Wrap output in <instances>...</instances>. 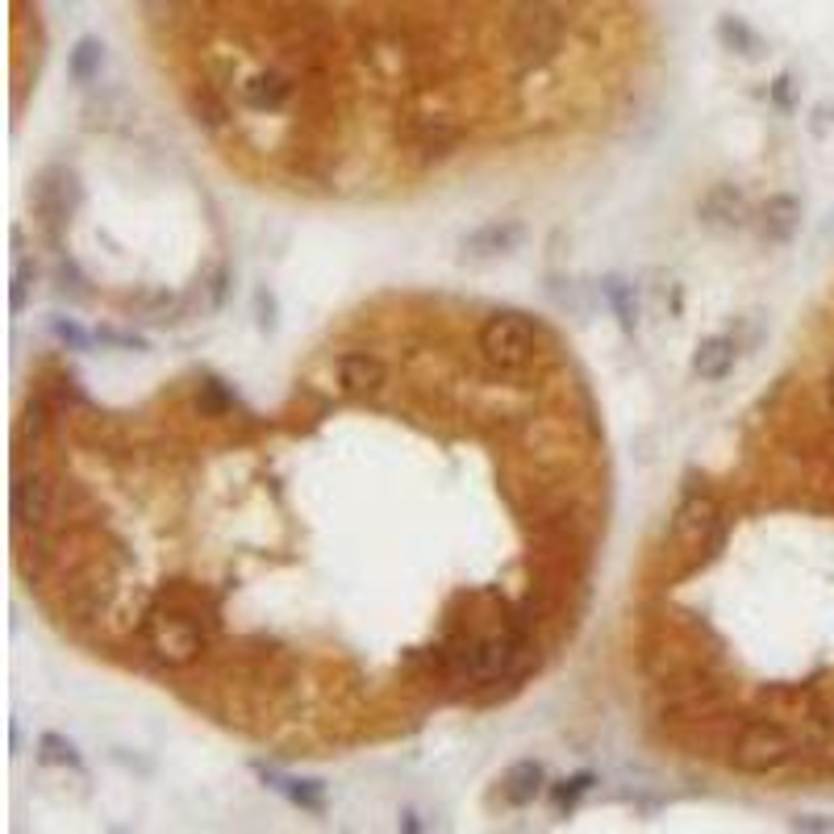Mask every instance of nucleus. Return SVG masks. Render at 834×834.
Returning a JSON list of instances; mask_svg holds the SVG:
<instances>
[{
    "mask_svg": "<svg viewBox=\"0 0 834 834\" xmlns=\"http://www.w3.org/2000/svg\"><path fill=\"white\" fill-rule=\"evenodd\" d=\"M196 406L205 409V413H214V418H221V413L234 409V397H230L217 380H205L201 384V392H196Z\"/></svg>",
    "mask_w": 834,
    "mask_h": 834,
    "instance_id": "nucleus-29",
    "label": "nucleus"
},
{
    "mask_svg": "<svg viewBox=\"0 0 834 834\" xmlns=\"http://www.w3.org/2000/svg\"><path fill=\"white\" fill-rule=\"evenodd\" d=\"M338 384L351 392V397H376L384 384H388V367L384 359H376L372 351H347L338 359Z\"/></svg>",
    "mask_w": 834,
    "mask_h": 834,
    "instance_id": "nucleus-10",
    "label": "nucleus"
},
{
    "mask_svg": "<svg viewBox=\"0 0 834 834\" xmlns=\"http://www.w3.org/2000/svg\"><path fill=\"white\" fill-rule=\"evenodd\" d=\"M59 292L68 297V301H88L93 297V288H88V276L80 271V263L75 259H59Z\"/></svg>",
    "mask_w": 834,
    "mask_h": 834,
    "instance_id": "nucleus-25",
    "label": "nucleus"
},
{
    "mask_svg": "<svg viewBox=\"0 0 834 834\" xmlns=\"http://www.w3.org/2000/svg\"><path fill=\"white\" fill-rule=\"evenodd\" d=\"M226 292H230V271L221 267V263H214L201 280H196V297H192V310H201V313H217L221 310V301H226Z\"/></svg>",
    "mask_w": 834,
    "mask_h": 834,
    "instance_id": "nucleus-22",
    "label": "nucleus"
},
{
    "mask_svg": "<svg viewBox=\"0 0 834 834\" xmlns=\"http://www.w3.org/2000/svg\"><path fill=\"white\" fill-rule=\"evenodd\" d=\"M525 239V226L518 217H500V221H484L480 230H472L463 239V255L468 259H500V255H513Z\"/></svg>",
    "mask_w": 834,
    "mask_h": 834,
    "instance_id": "nucleus-9",
    "label": "nucleus"
},
{
    "mask_svg": "<svg viewBox=\"0 0 834 834\" xmlns=\"http://www.w3.org/2000/svg\"><path fill=\"white\" fill-rule=\"evenodd\" d=\"M50 430V406L47 397H29V406L22 409V418H17V451H38L43 447V438H47Z\"/></svg>",
    "mask_w": 834,
    "mask_h": 834,
    "instance_id": "nucleus-20",
    "label": "nucleus"
},
{
    "mask_svg": "<svg viewBox=\"0 0 834 834\" xmlns=\"http://www.w3.org/2000/svg\"><path fill=\"white\" fill-rule=\"evenodd\" d=\"M105 72V43L100 38H80L68 55V75L75 84H96Z\"/></svg>",
    "mask_w": 834,
    "mask_h": 834,
    "instance_id": "nucleus-21",
    "label": "nucleus"
},
{
    "mask_svg": "<svg viewBox=\"0 0 834 834\" xmlns=\"http://www.w3.org/2000/svg\"><path fill=\"white\" fill-rule=\"evenodd\" d=\"M118 589H121L118 572L105 559H84V564H75L72 572L63 576L59 609L75 626H93V621H100L118 605Z\"/></svg>",
    "mask_w": 834,
    "mask_h": 834,
    "instance_id": "nucleus-5",
    "label": "nucleus"
},
{
    "mask_svg": "<svg viewBox=\"0 0 834 834\" xmlns=\"http://www.w3.org/2000/svg\"><path fill=\"white\" fill-rule=\"evenodd\" d=\"M726 539V509L710 488H689L676 513H672V530H667V543L672 555L680 559V572L701 568Z\"/></svg>",
    "mask_w": 834,
    "mask_h": 834,
    "instance_id": "nucleus-2",
    "label": "nucleus"
},
{
    "mask_svg": "<svg viewBox=\"0 0 834 834\" xmlns=\"http://www.w3.org/2000/svg\"><path fill=\"white\" fill-rule=\"evenodd\" d=\"M75 205H80V180H75L68 167H47V171L38 176V184H34V209H38V221H43L50 242L63 239Z\"/></svg>",
    "mask_w": 834,
    "mask_h": 834,
    "instance_id": "nucleus-7",
    "label": "nucleus"
},
{
    "mask_svg": "<svg viewBox=\"0 0 834 834\" xmlns=\"http://www.w3.org/2000/svg\"><path fill=\"white\" fill-rule=\"evenodd\" d=\"M38 760L59 763V767H80V756H75V747L63 735H43L38 739Z\"/></svg>",
    "mask_w": 834,
    "mask_h": 834,
    "instance_id": "nucleus-26",
    "label": "nucleus"
},
{
    "mask_svg": "<svg viewBox=\"0 0 834 834\" xmlns=\"http://www.w3.org/2000/svg\"><path fill=\"white\" fill-rule=\"evenodd\" d=\"M255 322H259V330H276V297L267 288L255 292Z\"/></svg>",
    "mask_w": 834,
    "mask_h": 834,
    "instance_id": "nucleus-31",
    "label": "nucleus"
},
{
    "mask_svg": "<svg viewBox=\"0 0 834 834\" xmlns=\"http://www.w3.org/2000/svg\"><path fill=\"white\" fill-rule=\"evenodd\" d=\"M813 118H818V121H813V134H818V138H822V134H826V130H831V118H834V109H831V105H818V113H813Z\"/></svg>",
    "mask_w": 834,
    "mask_h": 834,
    "instance_id": "nucleus-35",
    "label": "nucleus"
},
{
    "mask_svg": "<svg viewBox=\"0 0 834 834\" xmlns=\"http://www.w3.org/2000/svg\"><path fill=\"white\" fill-rule=\"evenodd\" d=\"M50 330H55V338H59V342H68L72 351H84V347L93 342V338L80 330V326H72V322H63V317H55V322H50Z\"/></svg>",
    "mask_w": 834,
    "mask_h": 834,
    "instance_id": "nucleus-30",
    "label": "nucleus"
},
{
    "mask_svg": "<svg viewBox=\"0 0 834 834\" xmlns=\"http://www.w3.org/2000/svg\"><path fill=\"white\" fill-rule=\"evenodd\" d=\"M822 397H826V409H831V418H834V372L826 376V384H822Z\"/></svg>",
    "mask_w": 834,
    "mask_h": 834,
    "instance_id": "nucleus-36",
    "label": "nucleus"
},
{
    "mask_svg": "<svg viewBox=\"0 0 834 834\" xmlns=\"http://www.w3.org/2000/svg\"><path fill=\"white\" fill-rule=\"evenodd\" d=\"M543 781H547V772H543V763L534 760H522L513 763L505 776H500V801L505 806H513V810H522V806H534V797L543 793Z\"/></svg>",
    "mask_w": 834,
    "mask_h": 834,
    "instance_id": "nucleus-15",
    "label": "nucleus"
},
{
    "mask_svg": "<svg viewBox=\"0 0 834 834\" xmlns=\"http://www.w3.org/2000/svg\"><path fill=\"white\" fill-rule=\"evenodd\" d=\"M34 280H38V267L25 259L22 251H17V263H13V313H22L25 310V297H29V288H34Z\"/></svg>",
    "mask_w": 834,
    "mask_h": 834,
    "instance_id": "nucleus-28",
    "label": "nucleus"
},
{
    "mask_svg": "<svg viewBox=\"0 0 834 834\" xmlns=\"http://www.w3.org/2000/svg\"><path fill=\"white\" fill-rule=\"evenodd\" d=\"M697 214H701L705 226H714V230H739L751 209H747L742 189H735V184H714V189L701 196Z\"/></svg>",
    "mask_w": 834,
    "mask_h": 834,
    "instance_id": "nucleus-11",
    "label": "nucleus"
},
{
    "mask_svg": "<svg viewBox=\"0 0 834 834\" xmlns=\"http://www.w3.org/2000/svg\"><path fill=\"white\" fill-rule=\"evenodd\" d=\"M242 100L255 109V113H276L292 100V80L285 72H255L242 84Z\"/></svg>",
    "mask_w": 834,
    "mask_h": 834,
    "instance_id": "nucleus-16",
    "label": "nucleus"
},
{
    "mask_svg": "<svg viewBox=\"0 0 834 834\" xmlns=\"http://www.w3.org/2000/svg\"><path fill=\"white\" fill-rule=\"evenodd\" d=\"M801 230V201L797 196H788V192H776V196H767L760 209V234L763 242H788L793 234Z\"/></svg>",
    "mask_w": 834,
    "mask_h": 834,
    "instance_id": "nucleus-14",
    "label": "nucleus"
},
{
    "mask_svg": "<svg viewBox=\"0 0 834 834\" xmlns=\"http://www.w3.org/2000/svg\"><path fill=\"white\" fill-rule=\"evenodd\" d=\"M539 326L525 313H493L480 326V355L488 359L497 372H525L539 359Z\"/></svg>",
    "mask_w": 834,
    "mask_h": 834,
    "instance_id": "nucleus-6",
    "label": "nucleus"
},
{
    "mask_svg": "<svg viewBox=\"0 0 834 834\" xmlns=\"http://www.w3.org/2000/svg\"><path fill=\"white\" fill-rule=\"evenodd\" d=\"M601 292H605V301L618 313L621 330H634V326H639V297H634V285H626L621 276H609V280L601 285Z\"/></svg>",
    "mask_w": 834,
    "mask_h": 834,
    "instance_id": "nucleus-23",
    "label": "nucleus"
},
{
    "mask_svg": "<svg viewBox=\"0 0 834 834\" xmlns=\"http://www.w3.org/2000/svg\"><path fill=\"white\" fill-rule=\"evenodd\" d=\"M50 509H55V484L50 476L34 463L17 459V476H13V534L25 530H47Z\"/></svg>",
    "mask_w": 834,
    "mask_h": 834,
    "instance_id": "nucleus-8",
    "label": "nucleus"
},
{
    "mask_svg": "<svg viewBox=\"0 0 834 834\" xmlns=\"http://www.w3.org/2000/svg\"><path fill=\"white\" fill-rule=\"evenodd\" d=\"M189 109H192V118H196V125H205V130L226 125V105H221V96L209 93V88H192Z\"/></svg>",
    "mask_w": 834,
    "mask_h": 834,
    "instance_id": "nucleus-24",
    "label": "nucleus"
},
{
    "mask_svg": "<svg viewBox=\"0 0 834 834\" xmlns=\"http://www.w3.org/2000/svg\"><path fill=\"white\" fill-rule=\"evenodd\" d=\"M717 43L722 50H730V55H739V59H763V38L756 34V25L739 17V13H722L717 17Z\"/></svg>",
    "mask_w": 834,
    "mask_h": 834,
    "instance_id": "nucleus-17",
    "label": "nucleus"
},
{
    "mask_svg": "<svg viewBox=\"0 0 834 834\" xmlns=\"http://www.w3.org/2000/svg\"><path fill=\"white\" fill-rule=\"evenodd\" d=\"M739 351L742 347L735 338H726V334H714V338L697 342V351H692V376H697V380H726V376L735 372Z\"/></svg>",
    "mask_w": 834,
    "mask_h": 834,
    "instance_id": "nucleus-13",
    "label": "nucleus"
},
{
    "mask_svg": "<svg viewBox=\"0 0 834 834\" xmlns=\"http://www.w3.org/2000/svg\"><path fill=\"white\" fill-rule=\"evenodd\" d=\"M96 342H109V347H121V351H146L143 338H134V334H118V330H96Z\"/></svg>",
    "mask_w": 834,
    "mask_h": 834,
    "instance_id": "nucleus-32",
    "label": "nucleus"
},
{
    "mask_svg": "<svg viewBox=\"0 0 834 834\" xmlns=\"http://www.w3.org/2000/svg\"><path fill=\"white\" fill-rule=\"evenodd\" d=\"M793 831H834L831 818H793Z\"/></svg>",
    "mask_w": 834,
    "mask_h": 834,
    "instance_id": "nucleus-33",
    "label": "nucleus"
},
{
    "mask_svg": "<svg viewBox=\"0 0 834 834\" xmlns=\"http://www.w3.org/2000/svg\"><path fill=\"white\" fill-rule=\"evenodd\" d=\"M121 305L130 313H143L146 322H155V326H176L189 313V301H180L171 292H138V297H125Z\"/></svg>",
    "mask_w": 834,
    "mask_h": 834,
    "instance_id": "nucleus-18",
    "label": "nucleus"
},
{
    "mask_svg": "<svg viewBox=\"0 0 834 834\" xmlns=\"http://www.w3.org/2000/svg\"><path fill=\"white\" fill-rule=\"evenodd\" d=\"M730 767L742 776H767V772H781L797 760L801 739L788 730L781 717H747L735 739H730Z\"/></svg>",
    "mask_w": 834,
    "mask_h": 834,
    "instance_id": "nucleus-4",
    "label": "nucleus"
},
{
    "mask_svg": "<svg viewBox=\"0 0 834 834\" xmlns=\"http://www.w3.org/2000/svg\"><path fill=\"white\" fill-rule=\"evenodd\" d=\"M263 781L276 788V793H285L288 801L301 806V810H310V813L326 810V785H317V781H292V776H276V772H267V767H263Z\"/></svg>",
    "mask_w": 834,
    "mask_h": 834,
    "instance_id": "nucleus-19",
    "label": "nucleus"
},
{
    "mask_svg": "<svg viewBox=\"0 0 834 834\" xmlns=\"http://www.w3.org/2000/svg\"><path fill=\"white\" fill-rule=\"evenodd\" d=\"M589 788H593V776H572V781H559L555 793H551V806H555V813H572L576 801H580Z\"/></svg>",
    "mask_w": 834,
    "mask_h": 834,
    "instance_id": "nucleus-27",
    "label": "nucleus"
},
{
    "mask_svg": "<svg viewBox=\"0 0 834 834\" xmlns=\"http://www.w3.org/2000/svg\"><path fill=\"white\" fill-rule=\"evenodd\" d=\"M505 50L525 63V68H543L564 47V9L555 0H513L505 9Z\"/></svg>",
    "mask_w": 834,
    "mask_h": 834,
    "instance_id": "nucleus-3",
    "label": "nucleus"
},
{
    "mask_svg": "<svg viewBox=\"0 0 834 834\" xmlns=\"http://www.w3.org/2000/svg\"><path fill=\"white\" fill-rule=\"evenodd\" d=\"M409 150H418L422 159H443L459 146V125L451 118H418L406 130Z\"/></svg>",
    "mask_w": 834,
    "mask_h": 834,
    "instance_id": "nucleus-12",
    "label": "nucleus"
},
{
    "mask_svg": "<svg viewBox=\"0 0 834 834\" xmlns=\"http://www.w3.org/2000/svg\"><path fill=\"white\" fill-rule=\"evenodd\" d=\"M143 639L146 651L164 667H189L214 643V609H201V601L184 584H176L171 593L150 605Z\"/></svg>",
    "mask_w": 834,
    "mask_h": 834,
    "instance_id": "nucleus-1",
    "label": "nucleus"
},
{
    "mask_svg": "<svg viewBox=\"0 0 834 834\" xmlns=\"http://www.w3.org/2000/svg\"><path fill=\"white\" fill-rule=\"evenodd\" d=\"M772 96H776V105H781V109H788V105H793V80L781 75V80H776V88H772Z\"/></svg>",
    "mask_w": 834,
    "mask_h": 834,
    "instance_id": "nucleus-34",
    "label": "nucleus"
}]
</instances>
